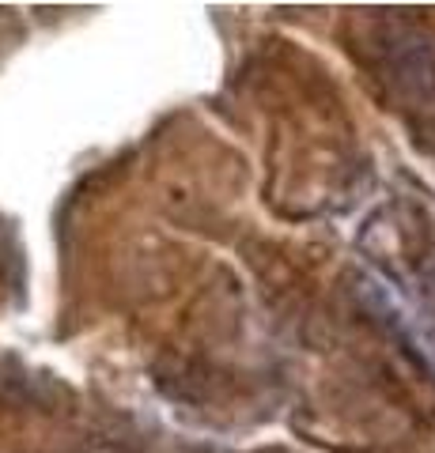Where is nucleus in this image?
<instances>
[{"mask_svg": "<svg viewBox=\"0 0 435 453\" xmlns=\"http://www.w3.org/2000/svg\"><path fill=\"white\" fill-rule=\"evenodd\" d=\"M390 80L413 98H435V46L420 31H401L390 42Z\"/></svg>", "mask_w": 435, "mask_h": 453, "instance_id": "obj_1", "label": "nucleus"}]
</instances>
